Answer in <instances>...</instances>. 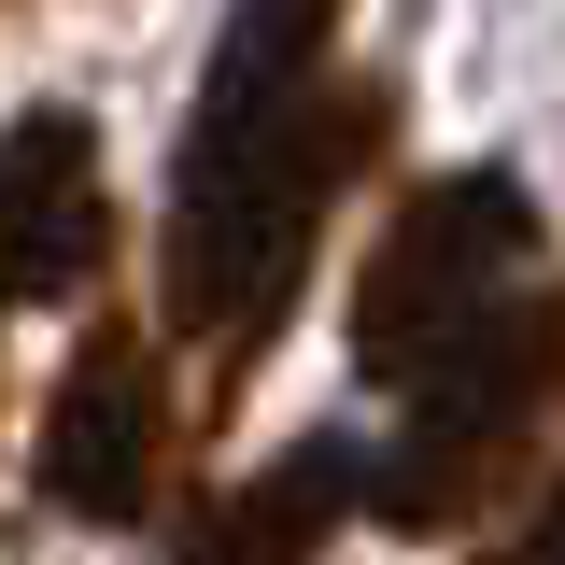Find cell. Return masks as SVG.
Returning a JSON list of instances; mask_svg holds the SVG:
<instances>
[{"label":"cell","mask_w":565,"mask_h":565,"mask_svg":"<svg viewBox=\"0 0 565 565\" xmlns=\"http://www.w3.org/2000/svg\"><path fill=\"white\" fill-rule=\"evenodd\" d=\"M396 128V85L340 71V0H226L199 128L170 156V326L212 353V411L282 340L311 226Z\"/></svg>","instance_id":"6da1fadb"},{"label":"cell","mask_w":565,"mask_h":565,"mask_svg":"<svg viewBox=\"0 0 565 565\" xmlns=\"http://www.w3.org/2000/svg\"><path fill=\"white\" fill-rule=\"evenodd\" d=\"M537 212L509 170H452V184H424L382 241H367V269H353V367L367 382H438L452 353L481 340L494 311H523L537 297Z\"/></svg>","instance_id":"7a4b0ae2"},{"label":"cell","mask_w":565,"mask_h":565,"mask_svg":"<svg viewBox=\"0 0 565 565\" xmlns=\"http://www.w3.org/2000/svg\"><path fill=\"white\" fill-rule=\"evenodd\" d=\"M552 382H565V269L537 282L523 311H494L481 340L411 396L396 452H367V509H382L396 537L481 523V494L523 467V438H537V411H552Z\"/></svg>","instance_id":"3957f363"},{"label":"cell","mask_w":565,"mask_h":565,"mask_svg":"<svg viewBox=\"0 0 565 565\" xmlns=\"http://www.w3.org/2000/svg\"><path fill=\"white\" fill-rule=\"evenodd\" d=\"M156 467H170V382H156V340L141 326H85V353L43 396V509L71 523H141L156 509Z\"/></svg>","instance_id":"277c9868"},{"label":"cell","mask_w":565,"mask_h":565,"mask_svg":"<svg viewBox=\"0 0 565 565\" xmlns=\"http://www.w3.org/2000/svg\"><path fill=\"white\" fill-rule=\"evenodd\" d=\"M114 255V184H99V128L57 114V99H29L14 114V297L29 311H57L85 297Z\"/></svg>","instance_id":"5b68a950"},{"label":"cell","mask_w":565,"mask_h":565,"mask_svg":"<svg viewBox=\"0 0 565 565\" xmlns=\"http://www.w3.org/2000/svg\"><path fill=\"white\" fill-rule=\"evenodd\" d=\"M353 509H367V452H353V438H297L282 467L212 494L170 565H326V537H340Z\"/></svg>","instance_id":"8992f818"},{"label":"cell","mask_w":565,"mask_h":565,"mask_svg":"<svg viewBox=\"0 0 565 565\" xmlns=\"http://www.w3.org/2000/svg\"><path fill=\"white\" fill-rule=\"evenodd\" d=\"M481 565H565V467H552V494H537V509H523V523H509Z\"/></svg>","instance_id":"52a82bcc"}]
</instances>
